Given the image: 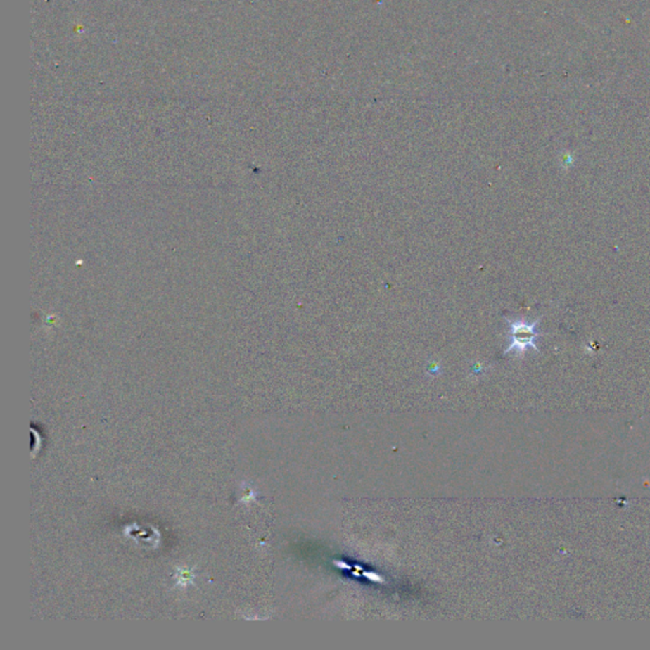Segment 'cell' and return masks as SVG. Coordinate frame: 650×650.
Segmentation results:
<instances>
[{"instance_id":"obj_1","label":"cell","mask_w":650,"mask_h":650,"mask_svg":"<svg viewBox=\"0 0 650 650\" xmlns=\"http://www.w3.org/2000/svg\"><path fill=\"white\" fill-rule=\"evenodd\" d=\"M507 323L509 345L504 351V355H508L511 352L523 355L527 348H533L535 351L539 352L536 340L542 336L537 329L540 319H536L531 323L526 321L525 319H507Z\"/></svg>"}]
</instances>
